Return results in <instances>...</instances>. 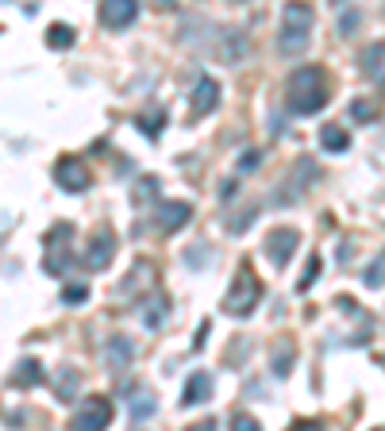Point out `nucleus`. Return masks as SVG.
Returning a JSON list of instances; mask_svg holds the SVG:
<instances>
[{
	"mask_svg": "<svg viewBox=\"0 0 385 431\" xmlns=\"http://www.w3.org/2000/svg\"><path fill=\"white\" fill-rule=\"evenodd\" d=\"M327 104V73L324 66H297L285 81V108L293 116H312Z\"/></svg>",
	"mask_w": 385,
	"mask_h": 431,
	"instance_id": "obj_1",
	"label": "nucleus"
},
{
	"mask_svg": "<svg viewBox=\"0 0 385 431\" xmlns=\"http://www.w3.org/2000/svg\"><path fill=\"white\" fill-rule=\"evenodd\" d=\"M312 20L316 12L308 4H285V16H281V35H278V51L285 54H300L312 39Z\"/></svg>",
	"mask_w": 385,
	"mask_h": 431,
	"instance_id": "obj_2",
	"label": "nucleus"
},
{
	"mask_svg": "<svg viewBox=\"0 0 385 431\" xmlns=\"http://www.w3.org/2000/svg\"><path fill=\"white\" fill-rule=\"evenodd\" d=\"M73 239V224H54L51 232H46V239H43V246H46V254H43V270L46 274H54V277H65L70 274V266L78 262V251H70V243Z\"/></svg>",
	"mask_w": 385,
	"mask_h": 431,
	"instance_id": "obj_3",
	"label": "nucleus"
},
{
	"mask_svg": "<svg viewBox=\"0 0 385 431\" xmlns=\"http://www.w3.org/2000/svg\"><path fill=\"white\" fill-rule=\"evenodd\" d=\"M258 301H262V281L255 277V270H250V266L243 262V266H239V277L231 281L228 296H223V304H228V312H231V316L247 320V316L258 308Z\"/></svg>",
	"mask_w": 385,
	"mask_h": 431,
	"instance_id": "obj_4",
	"label": "nucleus"
},
{
	"mask_svg": "<svg viewBox=\"0 0 385 431\" xmlns=\"http://www.w3.org/2000/svg\"><path fill=\"white\" fill-rule=\"evenodd\" d=\"M112 416H116L112 400L97 393V397H85L78 405V412H73V420H70V431H105L112 424Z\"/></svg>",
	"mask_w": 385,
	"mask_h": 431,
	"instance_id": "obj_5",
	"label": "nucleus"
},
{
	"mask_svg": "<svg viewBox=\"0 0 385 431\" xmlns=\"http://www.w3.org/2000/svg\"><path fill=\"white\" fill-rule=\"evenodd\" d=\"M112 254H116V232H112L108 224H100L89 239V251L81 254V266H85V270H105L112 262Z\"/></svg>",
	"mask_w": 385,
	"mask_h": 431,
	"instance_id": "obj_6",
	"label": "nucleus"
},
{
	"mask_svg": "<svg viewBox=\"0 0 385 431\" xmlns=\"http://www.w3.org/2000/svg\"><path fill=\"white\" fill-rule=\"evenodd\" d=\"M54 185L65 189V193H85V189H89L85 162L73 158V155H62L58 162H54Z\"/></svg>",
	"mask_w": 385,
	"mask_h": 431,
	"instance_id": "obj_7",
	"label": "nucleus"
},
{
	"mask_svg": "<svg viewBox=\"0 0 385 431\" xmlns=\"http://www.w3.org/2000/svg\"><path fill=\"white\" fill-rule=\"evenodd\" d=\"M297 243H300V235L293 232V227H274V232L266 235V251H270V262L278 266H285L289 258H293V251H297Z\"/></svg>",
	"mask_w": 385,
	"mask_h": 431,
	"instance_id": "obj_8",
	"label": "nucleus"
},
{
	"mask_svg": "<svg viewBox=\"0 0 385 431\" xmlns=\"http://www.w3.org/2000/svg\"><path fill=\"white\" fill-rule=\"evenodd\" d=\"M135 312H139V320H143L150 331H158V328L166 323V316H170V296H166L162 289H154L150 296H143V301H139Z\"/></svg>",
	"mask_w": 385,
	"mask_h": 431,
	"instance_id": "obj_9",
	"label": "nucleus"
},
{
	"mask_svg": "<svg viewBox=\"0 0 385 431\" xmlns=\"http://www.w3.org/2000/svg\"><path fill=\"white\" fill-rule=\"evenodd\" d=\"M135 16H139L135 0H108V4H100V24L112 27V31H124Z\"/></svg>",
	"mask_w": 385,
	"mask_h": 431,
	"instance_id": "obj_10",
	"label": "nucleus"
},
{
	"mask_svg": "<svg viewBox=\"0 0 385 431\" xmlns=\"http://www.w3.org/2000/svg\"><path fill=\"white\" fill-rule=\"evenodd\" d=\"M193 219V204L189 200H170V204L158 208V232H181L185 224Z\"/></svg>",
	"mask_w": 385,
	"mask_h": 431,
	"instance_id": "obj_11",
	"label": "nucleus"
},
{
	"mask_svg": "<svg viewBox=\"0 0 385 431\" xmlns=\"http://www.w3.org/2000/svg\"><path fill=\"white\" fill-rule=\"evenodd\" d=\"M212 397V373L209 370H193L189 381H185V393H181V408H196Z\"/></svg>",
	"mask_w": 385,
	"mask_h": 431,
	"instance_id": "obj_12",
	"label": "nucleus"
},
{
	"mask_svg": "<svg viewBox=\"0 0 385 431\" xmlns=\"http://www.w3.org/2000/svg\"><path fill=\"white\" fill-rule=\"evenodd\" d=\"M189 104H193V116H209V112H216V104H220V85H216L212 78H201L189 93Z\"/></svg>",
	"mask_w": 385,
	"mask_h": 431,
	"instance_id": "obj_13",
	"label": "nucleus"
},
{
	"mask_svg": "<svg viewBox=\"0 0 385 431\" xmlns=\"http://www.w3.org/2000/svg\"><path fill=\"white\" fill-rule=\"evenodd\" d=\"M127 397H131V416L135 420H150L158 412V400H154V393H150L147 385H127Z\"/></svg>",
	"mask_w": 385,
	"mask_h": 431,
	"instance_id": "obj_14",
	"label": "nucleus"
},
{
	"mask_svg": "<svg viewBox=\"0 0 385 431\" xmlns=\"http://www.w3.org/2000/svg\"><path fill=\"white\" fill-rule=\"evenodd\" d=\"M166 120H170V112H166L162 104H154L150 112H139V116H135V128H143L147 139H158V135H162V128H166Z\"/></svg>",
	"mask_w": 385,
	"mask_h": 431,
	"instance_id": "obj_15",
	"label": "nucleus"
},
{
	"mask_svg": "<svg viewBox=\"0 0 385 431\" xmlns=\"http://www.w3.org/2000/svg\"><path fill=\"white\" fill-rule=\"evenodd\" d=\"M359 62H362V73H366V78L381 81V78H385V43H370V46L362 51Z\"/></svg>",
	"mask_w": 385,
	"mask_h": 431,
	"instance_id": "obj_16",
	"label": "nucleus"
},
{
	"mask_svg": "<svg viewBox=\"0 0 385 431\" xmlns=\"http://www.w3.org/2000/svg\"><path fill=\"white\" fill-rule=\"evenodd\" d=\"M270 362H274V378H289V370H293V362H297V347L289 339H278Z\"/></svg>",
	"mask_w": 385,
	"mask_h": 431,
	"instance_id": "obj_17",
	"label": "nucleus"
},
{
	"mask_svg": "<svg viewBox=\"0 0 385 431\" xmlns=\"http://www.w3.org/2000/svg\"><path fill=\"white\" fill-rule=\"evenodd\" d=\"M131 354H135V347H131V339H127V335H116V339L108 343L105 358H108V366H112V370H124L127 362H131Z\"/></svg>",
	"mask_w": 385,
	"mask_h": 431,
	"instance_id": "obj_18",
	"label": "nucleus"
},
{
	"mask_svg": "<svg viewBox=\"0 0 385 431\" xmlns=\"http://www.w3.org/2000/svg\"><path fill=\"white\" fill-rule=\"evenodd\" d=\"M12 373H16V378H12V385H23V389L43 385V366H39V358H23Z\"/></svg>",
	"mask_w": 385,
	"mask_h": 431,
	"instance_id": "obj_19",
	"label": "nucleus"
},
{
	"mask_svg": "<svg viewBox=\"0 0 385 431\" xmlns=\"http://www.w3.org/2000/svg\"><path fill=\"white\" fill-rule=\"evenodd\" d=\"M320 147L332 150V155H343V150L351 147V135H347L343 128H335V123H327V128H320Z\"/></svg>",
	"mask_w": 385,
	"mask_h": 431,
	"instance_id": "obj_20",
	"label": "nucleus"
},
{
	"mask_svg": "<svg viewBox=\"0 0 385 431\" xmlns=\"http://www.w3.org/2000/svg\"><path fill=\"white\" fill-rule=\"evenodd\" d=\"M46 46H54V51L73 46V27L70 24H51V27H46Z\"/></svg>",
	"mask_w": 385,
	"mask_h": 431,
	"instance_id": "obj_21",
	"label": "nucleus"
},
{
	"mask_svg": "<svg viewBox=\"0 0 385 431\" xmlns=\"http://www.w3.org/2000/svg\"><path fill=\"white\" fill-rule=\"evenodd\" d=\"M78 381H81V373H73L70 366H62V370H58V381H54L58 397H62V400H70L73 393H78Z\"/></svg>",
	"mask_w": 385,
	"mask_h": 431,
	"instance_id": "obj_22",
	"label": "nucleus"
},
{
	"mask_svg": "<svg viewBox=\"0 0 385 431\" xmlns=\"http://www.w3.org/2000/svg\"><path fill=\"white\" fill-rule=\"evenodd\" d=\"M316 277H320V254H308V262H305V274H300V281H297V289L300 293H308L316 285Z\"/></svg>",
	"mask_w": 385,
	"mask_h": 431,
	"instance_id": "obj_23",
	"label": "nucleus"
},
{
	"mask_svg": "<svg viewBox=\"0 0 385 431\" xmlns=\"http://www.w3.org/2000/svg\"><path fill=\"white\" fill-rule=\"evenodd\" d=\"M362 281L370 285V289H381V285H385V254H378V258H374L370 266H366Z\"/></svg>",
	"mask_w": 385,
	"mask_h": 431,
	"instance_id": "obj_24",
	"label": "nucleus"
},
{
	"mask_svg": "<svg viewBox=\"0 0 385 431\" xmlns=\"http://www.w3.org/2000/svg\"><path fill=\"white\" fill-rule=\"evenodd\" d=\"M374 116H378L374 100H351V120H354V123H370Z\"/></svg>",
	"mask_w": 385,
	"mask_h": 431,
	"instance_id": "obj_25",
	"label": "nucleus"
},
{
	"mask_svg": "<svg viewBox=\"0 0 385 431\" xmlns=\"http://www.w3.org/2000/svg\"><path fill=\"white\" fill-rule=\"evenodd\" d=\"M185 262H189L193 270H196V266H212V254H209V246H201V243H196V246H189V251H185Z\"/></svg>",
	"mask_w": 385,
	"mask_h": 431,
	"instance_id": "obj_26",
	"label": "nucleus"
},
{
	"mask_svg": "<svg viewBox=\"0 0 385 431\" xmlns=\"http://www.w3.org/2000/svg\"><path fill=\"white\" fill-rule=\"evenodd\" d=\"M231 431H262V424L255 416H247V412H236L231 416Z\"/></svg>",
	"mask_w": 385,
	"mask_h": 431,
	"instance_id": "obj_27",
	"label": "nucleus"
},
{
	"mask_svg": "<svg viewBox=\"0 0 385 431\" xmlns=\"http://www.w3.org/2000/svg\"><path fill=\"white\" fill-rule=\"evenodd\" d=\"M62 301L65 304H85L89 301V289H85V285H65V289H62Z\"/></svg>",
	"mask_w": 385,
	"mask_h": 431,
	"instance_id": "obj_28",
	"label": "nucleus"
},
{
	"mask_svg": "<svg viewBox=\"0 0 385 431\" xmlns=\"http://www.w3.org/2000/svg\"><path fill=\"white\" fill-rule=\"evenodd\" d=\"M154 189H158V177H143L135 185V204H143V200H150L154 197Z\"/></svg>",
	"mask_w": 385,
	"mask_h": 431,
	"instance_id": "obj_29",
	"label": "nucleus"
},
{
	"mask_svg": "<svg viewBox=\"0 0 385 431\" xmlns=\"http://www.w3.org/2000/svg\"><path fill=\"white\" fill-rule=\"evenodd\" d=\"M339 12H343V16H339V31L351 35L354 27H359V12H351V8H343V4H339Z\"/></svg>",
	"mask_w": 385,
	"mask_h": 431,
	"instance_id": "obj_30",
	"label": "nucleus"
},
{
	"mask_svg": "<svg viewBox=\"0 0 385 431\" xmlns=\"http://www.w3.org/2000/svg\"><path fill=\"white\" fill-rule=\"evenodd\" d=\"M289 431H327L320 420H293V424H289Z\"/></svg>",
	"mask_w": 385,
	"mask_h": 431,
	"instance_id": "obj_31",
	"label": "nucleus"
},
{
	"mask_svg": "<svg viewBox=\"0 0 385 431\" xmlns=\"http://www.w3.org/2000/svg\"><path fill=\"white\" fill-rule=\"evenodd\" d=\"M258 162H262V155H258V150H247V155L239 158V170H243V174H250V170H255Z\"/></svg>",
	"mask_w": 385,
	"mask_h": 431,
	"instance_id": "obj_32",
	"label": "nucleus"
},
{
	"mask_svg": "<svg viewBox=\"0 0 385 431\" xmlns=\"http://www.w3.org/2000/svg\"><path fill=\"white\" fill-rule=\"evenodd\" d=\"M185 431H216V420H201V424H193V427H185Z\"/></svg>",
	"mask_w": 385,
	"mask_h": 431,
	"instance_id": "obj_33",
	"label": "nucleus"
},
{
	"mask_svg": "<svg viewBox=\"0 0 385 431\" xmlns=\"http://www.w3.org/2000/svg\"><path fill=\"white\" fill-rule=\"evenodd\" d=\"M220 197L228 200V197H236V181H223V189H220Z\"/></svg>",
	"mask_w": 385,
	"mask_h": 431,
	"instance_id": "obj_34",
	"label": "nucleus"
},
{
	"mask_svg": "<svg viewBox=\"0 0 385 431\" xmlns=\"http://www.w3.org/2000/svg\"><path fill=\"white\" fill-rule=\"evenodd\" d=\"M378 366H385V354H381V358H378Z\"/></svg>",
	"mask_w": 385,
	"mask_h": 431,
	"instance_id": "obj_35",
	"label": "nucleus"
},
{
	"mask_svg": "<svg viewBox=\"0 0 385 431\" xmlns=\"http://www.w3.org/2000/svg\"><path fill=\"white\" fill-rule=\"evenodd\" d=\"M374 431H385V427H374Z\"/></svg>",
	"mask_w": 385,
	"mask_h": 431,
	"instance_id": "obj_36",
	"label": "nucleus"
}]
</instances>
